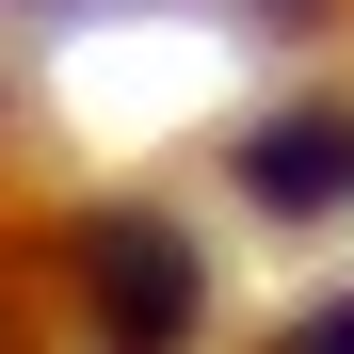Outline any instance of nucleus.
<instances>
[{
  "mask_svg": "<svg viewBox=\"0 0 354 354\" xmlns=\"http://www.w3.org/2000/svg\"><path fill=\"white\" fill-rule=\"evenodd\" d=\"M113 322H129V338H177V322H194V258H177L161 225H113Z\"/></svg>",
  "mask_w": 354,
  "mask_h": 354,
  "instance_id": "nucleus-1",
  "label": "nucleus"
}]
</instances>
